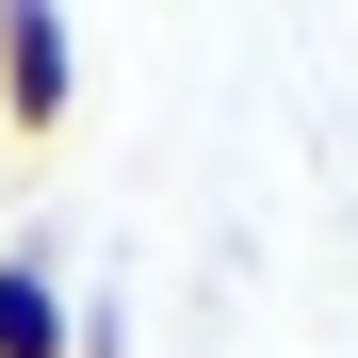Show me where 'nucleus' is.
Here are the masks:
<instances>
[{
    "mask_svg": "<svg viewBox=\"0 0 358 358\" xmlns=\"http://www.w3.org/2000/svg\"><path fill=\"white\" fill-rule=\"evenodd\" d=\"M82 114V49H66V0H0V131L49 147Z\"/></svg>",
    "mask_w": 358,
    "mask_h": 358,
    "instance_id": "nucleus-1",
    "label": "nucleus"
},
{
    "mask_svg": "<svg viewBox=\"0 0 358 358\" xmlns=\"http://www.w3.org/2000/svg\"><path fill=\"white\" fill-rule=\"evenodd\" d=\"M66 342H82L66 261H49V245H0V358H66Z\"/></svg>",
    "mask_w": 358,
    "mask_h": 358,
    "instance_id": "nucleus-2",
    "label": "nucleus"
}]
</instances>
